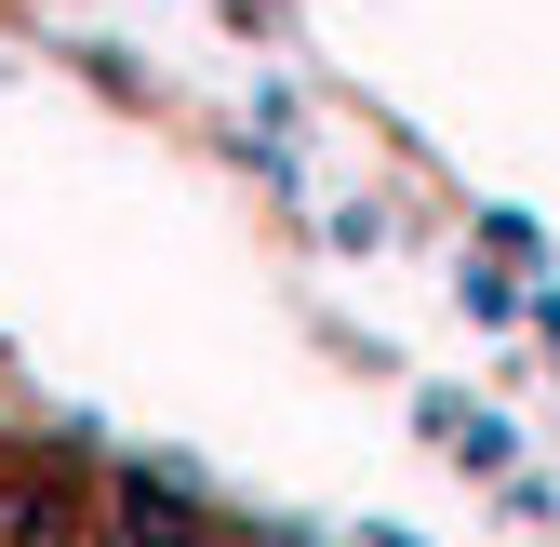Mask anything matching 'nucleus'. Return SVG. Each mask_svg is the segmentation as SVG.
<instances>
[{
	"instance_id": "nucleus-1",
	"label": "nucleus",
	"mask_w": 560,
	"mask_h": 547,
	"mask_svg": "<svg viewBox=\"0 0 560 547\" xmlns=\"http://www.w3.org/2000/svg\"><path fill=\"white\" fill-rule=\"evenodd\" d=\"M107 547H214V521L174 481H107Z\"/></svg>"
}]
</instances>
